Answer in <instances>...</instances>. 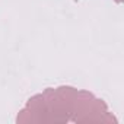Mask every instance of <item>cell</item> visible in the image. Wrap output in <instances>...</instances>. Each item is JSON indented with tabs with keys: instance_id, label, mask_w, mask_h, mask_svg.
<instances>
[{
	"instance_id": "cell-2",
	"label": "cell",
	"mask_w": 124,
	"mask_h": 124,
	"mask_svg": "<svg viewBox=\"0 0 124 124\" xmlns=\"http://www.w3.org/2000/svg\"><path fill=\"white\" fill-rule=\"evenodd\" d=\"M115 2H117V3H123V2H124V0H115Z\"/></svg>"
},
{
	"instance_id": "cell-1",
	"label": "cell",
	"mask_w": 124,
	"mask_h": 124,
	"mask_svg": "<svg viewBox=\"0 0 124 124\" xmlns=\"http://www.w3.org/2000/svg\"><path fill=\"white\" fill-rule=\"evenodd\" d=\"M18 123H107L117 124L107 105L86 91L70 86L47 89L32 96L18 115Z\"/></svg>"
}]
</instances>
